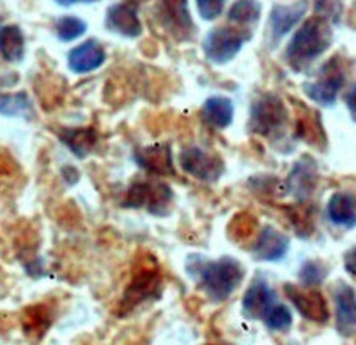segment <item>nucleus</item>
Listing matches in <instances>:
<instances>
[{"mask_svg": "<svg viewBox=\"0 0 356 345\" xmlns=\"http://www.w3.org/2000/svg\"><path fill=\"white\" fill-rule=\"evenodd\" d=\"M185 269L206 297L214 303L229 300L245 279V268L232 256L206 259L202 255H190Z\"/></svg>", "mask_w": 356, "mask_h": 345, "instance_id": "f257e3e1", "label": "nucleus"}, {"mask_svg": "<svg viewBox=\"0 0 356 345\" xmlns=\"http://www.w3.org/2000/svg\"><path fill=\"white\" fill-rule=\"evenodd\" d=\"M332 44V31L327 19L316 17L301 24L286 46V61L296 72L305 70Z\"/></svg>", "mask_w": 356, "mask_h": 345, "instance_id": "f03ea898", "label": "nucleus"}, {"mask_svg": "<svg viewBox=\"0 0 356 345\" xmlns=\"http://www.w3.org/2000/svg\"><path fill=\"white\" fill-rule=\"evenodd\" d=\"M289 123V111L284 101L275 95H263L251 106L248 127L256 135L277 136Z\"/></svg>", "mask_w": 356, "mask_h": 345, "instance_id": "7ed1b4c3", "label": "nucleus"}, {"mask_svg": "<svg viewBox=\"0 0 356 345\" xmlns=\"http://www.w3.org/2000/svg\"><path fill=\"white\" fill-rule=\"evenodd\" d=\"M251 38L245 29L234 26H219L211 29L202 39V52L206 58L216 65H224L238 56L243 44Z\"/></svg>", "mask_w": 356, "mask_h": 345, "instance_id": "20e7f679", "label": "nucleus"}, {"mask_svg": "<svg viewBox=\"0 0 356 345\" xmlns=\"http://www.w3.org/2000/svg\"><path fill=\"white\" fill-rule=\"evenodd\" d=\"M172 190L162 182H136L127 191L125 206L146 208L151 214H169Z\"/></svg>", "mask_w": 356, "mask_h": 345, "instance_id": "39448f33", "label": "nucleus"}, {"mask_svg": "<svg viewBox=\"0 0 356 345\" xmlns=\"http://www.w3.org/2000/svg\"><path fill=\"white\" fill-rule=\"evenodd\" d=\"M345 83V72L339 57L321 68L319 77L316 81L305 83L303 90L311 101L318 102L321 106H332L337 101L339 91L342 90Z\"/></svg>", "mask_w": 356, "mask_h": 345, "instance_id": "423d86ee", "label": "nucleus"}, {"mask_svg": "<svg viewBox=\"0 0 356 345\" xmlns=\"http://www.w3.org/2000/svg\"><path fill=\"white\" fill-rule=\"evenodd\" d=\"M180 166L188 175L207 184L217 182L224 174V161L197 146H188L180 152Z\"/></svg>", "mask_w": 356, "mask_h": 345, "instance_id": "0eeeda50", "label": "nucleus"}, {"mask_svg": "<svg viewBox=\"0 0 356 345\" xmlns=\"http://www.w3.org/2000/svg\"><path fill=\"white\" fill-rule=\"evenodd\" d=\"M286 298L291 305L298 310L301 316L309 319L313 323H325L329 319L327 302L323 297V294L314 292V290H306L296 287L293 284L284 285Z\"/></svg>", "mask_w": 356, "mask_h": 345, "instance_id": "6e6552de", "label": "nucleus"}, {"mask_svg": "<svg viewBox=\"0 0 356 345\" xmlns=\"http://www.w3.org/2000/svg\"><path fill=\"white\" fill-rule=\"evenodd\" d=\"M159 19L169 29L172 36L183 41L193 33V19L188 10V0H159L157 5Z\"/></svg>", "mask_w": 356, "mask_h": 345, "instance_id": "1a4fd4ad", "label": "nucleus"}, {"mask_svg": "<svg viewBox=\"0 0 356 345\" xmlns=\"http://www.w3.org/2000/svg\"><path fill=\"white\" fill-rule=\"evenodd\" d=\"M306 10H308V0H298L290 5H275L269 17L270 41L277 44L286 36L301 22Z\"/></svg>", "mask_w": 356, "mask_h": 345, "instance_id": "9d476101", "label": "nucleus"}, {"mask_svg": "<svg viewBox=\"0 0 356 345\" xmlns=\"http://www.w3.org/2000/svg\"><path fill=\"white\" fill-rule=\"evenodd\" d=\"M133 161L141 167L143 170L154 175H174V161H172L170 146L165 143H156V145L140 147L133 152Z\"/></svg>", "mask_w": 356, "mask_h": 345, "instance_id": "9b49d317", "label": "nucleus"}, {"mask_svg": "<svg viewBox=\"0 0 356 345\" xmlns=\"http://www.w3.org/2000/svg\"><path fill=\"white\" fill-rule=\"evenodd\" d=\"M106 58L107 54L102 44L96 39H88L68 52V68L76 75H86L101 68Z\"/></svg>", "mask_w": 356, "mask_h": 345, "instance_id": "f8f14e48", "label": "nucleus"}, {"mask_svg": "<svg viewBox=\"0 0 356 345\" xmlns=\"http://www.w3.org/2000/svg\"><path fill=\"white\" fill-rule=\"evenodd\" d=\"M106 28L123 38H138L143 33V24L136 8L131 3H113L106 13Z\"/></svg>", "mask_w": 356, "mask_h": 345, "instance_id": "ddd939ff", "label": "nucleus"}, {"mask_svg": "<svg viewBox=\"0 0 356 345\" xmlns=\"http://www.w3.org/2000/svg\"><path fill=\"white\" fill-rule=\"evenodd\" d=\"M334 303L339 332L342 336H353L356 332V297L353 289L345 282H337L334 287Z\"/></svg>", "mask_w": 356, "mask_h": 345, "instance_id": "4468645a", "label": "nucleus"}, {"mask_svg": "<svg viewBox=\"0 0 356 345\" xmlns=\"http://www.w3.org/2000/svg\"><path fill=\"white\" fill-rule=\"evenodd\" d=\"M290 248V240L289 236L282 232L275 230L270 225H266V227L259 232V236L256 239L253 248V256L259 261H280L285 258V255L289 253Z\"/></svg>", "mask_w": 356, "mask_h": 345, "instance_id": "2eb2a0df", "label": "nucleus"}, {"mask_svg": "<svg viewBox=\"0 0 356 345\" xmlns=\"http://www.w3.org/2000/svg\"><path fill=\"white\" fill-rule=\"evenodd\" d=\"M316 184H318L316 164L309 157H303L296 162L289 180H286V191H290L296 200L305 201L313 195Z\"/></svg>", "mask_w": 356, "mask_h": 345, "instance_id": "dca6fc26", "label": "nucleus"}, {"mask_svg": "<svg viewBox=\"0 0 356 345\" xmlns=\"http://www.w3.org/2000/svg\"><path fill=\"white\" fill-rule=\"evenodd\" d=\"M275 303V294L264 280H253L241 300L243 314L248 319H263L267 310Z\"/></svg>", "mask_w": 356, "mask_h": 345, "instance_id": "f3484780", "label": "nucleus"}, {"mask_svg": "<svg viewBox=\"0 0 356 345\" xmlns=\"http://www.w3.org/2000/svg\"><path fill=\"white\" fill-rule=\"evenodd\" d=\"M327 216L335 225L353 229L356 225V196L348 191H337L327 203Z\"/></svg>", "mask_w": 356, "mask_h": 345, "instance_id": "a211bd4d", "label": "nucleus"}, {"mask_svg": "<svg viewBox=\"0 0 356 345\" xmlns=\"http://www.w3.org/2000/svg\"><path fill=\"white\" fill-rule=\"evenodd\" d=\"M202 118L207 125L216 130H224L234 120V102L225 96H211L202 106Z\"/></svg>", "mask_w": 356, "mask_h": 345, "instance_id": "6ab92c4d", "label": "nucleus"}, {"mask_svg": "<svg viewBox=\"0 0 356 345\" xmlns=\"http://www.w3.org/2000/svg\"><path fill=\"white\" fill-rule=\"evenodd\" d=\"M157 285H159V275H157L156 271L149 268L141 269L140 273L133 278L130 287L127 289L123 303H125L128 308H133L135 305L145 302L149 295L156 294Z\"/></svg>", "mask_w": 356, "mask_h": 345, "instance_id": "aec40b11", "label": "nucleus"}, {"mask_svg": "<svg viewBox=\"0 0 356 345\" xmlns=\"http://www.w3.org/2000/svg\"><path fill=\"white\" fill-rule=\"evenodd\" d=\"M58 138L73 154L81 159L91 154L97 141V135L92 128H63L58 131Z\"/></svg>", "mask_w": 356, "mask_h": 345, "instance_id": "412c9836", "label": "nucleus"}, {"mask_svg": "<svg viewBox=\"0 0 356 345\" xmlns=\"http://www.w3.org/2000/svg\"><path fill=\"white\" fill-rule=\"evenodd\" d=\"M0 51L7 62H19L24 57V36L17 24H5L0 31Z\"/></svg>", "mask_w": 356, "mask_h": 345, "instance_id": "4be33fe9", "label": "nucleus"}, {"mask_svg": "<svg viewBox=\"0 0 356 345\" xmlns=\"http://www.w3.org/2000/svg\"><path fill=\"white\" fill-rule=\"evenodd\" d=\"M261 10L263 8L258 0H236L229 10V22L238 26H250L258 23Z\"/></svg>", "mask_w": 356, "mask_h": 345, "instance_id": "5701e85b", "label": "nucleus"}, {"mask_svg": "<svg viewBox=\"0 0 356 345\" xmlns=\"http://www.w3.org/2000/svg\"><path fill=\"white\" fill-rule=\"evenodd\" d=\"M263 321L270 331L284 332V331H289L291 328V321H293V318H291V312L289 307H285V305L282 303H274L266 312V314L263 316Z\"/></svg>", "mask_w": 356, "mask_h": 345, "instance_id": "b1692460", "label": "nucleus"}, {"mask_svg": "<svg viewBox=\"0 0 356 345\" xmlns=\"http://www.w3.org/2000/svg\"><path fill=\"white\" fill-rule=\"evenodd\" d=\"M296 133L309 145L318 146V143H325L324 130L318 115H301L296 123Z\"/></svg>", "mask_w": 356, "mask_h": 345, "instance_id": "393cba45", "label": "nucleus"}, {"mask_svg": "<svg viewBox=\"0 0 356 345\" xmlns=\"http://www.w3.org/2000/svg\"><path fill=\"white\" fill-rule=\"evenodd\" d=\"M86 22L78 17H62L56 23V34L63 42H70L81 38L86 33Z\"/></svg>", "mask_w": 356, "mask_h": 345, "instance_id": "a878e982", "label": "nucleus"}, {"mask_svg": "<svg viewBox=\"0 0 356 345\" xmlns=\"http://www.w3.org/2000/svg\"><path fill=\"white\" fill-rule=\"evenodd\" d=\"M300 282L301 287L311 289L316 285H321L324 282V279L327 278V268L321 263V261H306L300 269Z\"/></svg>", "mask_w": 356, "mask_h": 345, "instance_id": "bb28decb", "label": "nucleus"}, {"mask_svg": "<svg viewBox=\"0 0 356 345\" xmlns=\"http://www.w3.org/2000/svg\"><path fill=\"white\" fill-rule=\"evenodd\" d=\"M29 112H31V104H29V97L26 96V93L2 96V115H28Z\"/></svg>", "mask_w": 356, "mask_h": 345, "instance_id": "cd10ccee", "label": "nucleus"}, {"mask_svg": "<svg viewBox=\"0 0 356 345\" xmlns=\"http://www.w3.org/2000/svg\"><path fill=\"white\" fill-rule=\"evenodd\" d=\"M254 229H256V220L253 216L240 214V216H235V219L232 220L230 235L235 236V239H238V240H243V239H248V236H251Z\"/></svg>", "mask_w": 356, "mask_h": 345, "instance_id": "c85d7f7f", "label": "nucleus"}, {"mask_svg": "<svg viewBox=\"0 0 356 345\" xmlns=\"http://www.w3.org/2000/svg\"><path fill=\"white\" fill-rule=\"evenodd\" d=\"M314 8L321 18L337 23L342 15V0H316Z\"/></svg>", "mask_w": 356, "mask_h": 345, "instance_id": "c756f323", "label": "nucleus"}, {"mask_svg": "<svg viewBox=\"0 0 356 345\" xmlns=\"http://www.w3.org/2000/svg\"><path fill=\"white\" fill-rule=\"evenodd\" d=\"M197 13L206 22H214L224 12L225 0H196Z\"/></svg>", "mask_w": 356, "mask_h": 345, "instance_id": "7c9ffc66", "label": "nucleus"}, {"mask_svg": "<svg viewBox=\"0 0 356 345\" xmlns=\"http://www.w3.org/2000/svg\"><path fill=\"white\" fill-rule=\"evenodd\" d=\"M345 269L350 275L356 278V246L345 255Z\"/></svg>", "mask_w": 356, "mask_h": 345, "instance_id": "2f4dec72", "label": "nucleus"}, {"mask_svg": "<svg viewBox=\"0 0 356 345\" xmlns=\"http://www.w3.org/2000/svg\"><path fill=\"white\" fill-rule=\"evenodd\" d=\"M345 102H347L350 115H352L353 120H356V86H353L352 91H350L347 97H345Z\"/></svg>", "mask_w": 356, "mask_h": 345, "instance_id": "473e14b6", "label": "nucleus"}, {"mask_svg": "<svg viewBox=\"0 0 356 345\" xmlns=\"http://www.w3.org/2000/svg\"><path fill=\"white\" fill-rule=\"evenodd\" d=\"M54 2L60 5V7H72L75 3H94L99 2V0H54Z\"/></svg>", "mask_w": 356, "mask_h": 345, "instance_id": "72a5a7b5", "label": "nucleus"}]
</instances>
